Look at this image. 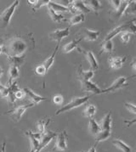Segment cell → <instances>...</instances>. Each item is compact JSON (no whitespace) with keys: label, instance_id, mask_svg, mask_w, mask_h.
Returning <instances> with one entry per match:
<instances>
[{"label":"cell","instance_id":"cell-1","mask_svg":"<svg viewBox=\"0 0 136 152\" xmlns=\"http://www.w3.org/2000/svg\"><path fill=\"white\" fill-rule=\"evenodd\" d=\"M28 48L27 43L24 39L20 37H15L7 41L5 44L3 45L4 53L7 56H22L25 55V52Z\"/></svg>","mask_w":136,"mask_h":152},{"label":"cell","instance_id":"cell-36","mask_svg":"<svg viewBox=\"0 0 136 152\" xmlns=\"http://www.w3.org/2000/svg\"><path fill=\"white\" fill-rule=\"evenodd\" d=\"M131 38V33L129 32H123L120 34V39L124 43H128Z\"/></svg>","mask_w":136,"mask_h":152},{"label":"cell","instance_id":"cell-29","mask_svg":"<svg viewBox=\"0 0 136 152\" xmlns=\"http://www.w3.org/2000/svg\"><path fill=\"white\" fill-rule=\"evenodd\" d=\"M112 145L116 146L118 149L121 150L123 152H131V148L126 143L120 140H115L112 141Z\"/></svg>","mask_w":136,"mask_h":152},{"label":"cell","instance_id":"cell-42","mask_svg":"<svg viewBox=\"0 0 136 152\" xmlns=\"http://www.w3.org/2000/svg\"><path fill=\"white\" fill-rule=\"evenodd\" d=\"M124 123L127 124L128 127H130V126H132L134 124H136V118L132 119V120H126V121H124Z\"/></svg>","mask_w":136,"mask_h":152},{"label":"cell","instance_id":"cell-3","mask_svg":"<svg viewBox=\"0 0 136 152\" xmlns=\"http://www.w3.org/2000/svg\"><path fill=\"white\" fill-rule=\"evenodd\" d=\"M90 99V96H84V97H78L72 99L70 102L68 104H67L66 105H63L61 109H59L56 112V115H60L61 113H64V112H67V111H69L71 110L75 109L77 107H79L81 105L86 104L88 99Z\"/></svg>","mask_w":136,"mask_h":152},{"label":"cell","instance_id":"cell-9","mask_svg":"<svg viewBox=\"0 0 136 152\" xmlns=\"http://www.w3.org/2000/svg\"><path fill=\"white\" fill-rule=\"evenodd\" d=\"M100 31H93L89 30L88 28H83L80 31V32L78 33V35L80 36L81 38L88 41V42H93V41H96L99 37Z\"/></svg>","mask_w":136,"mask_h":152},{"label":"cell","instance_id":"cell-17","mask_svg":"<svg viewBox=\"0 0 136 152\" xmlns=\"http://www.w3.org/2000/svg\"><path fill=\"white\" fill-rule=\"evenodd\" d=\"M94 76V71H83L82 66H79L78 70V80H85V81H91V79Z\"/></svg>","mask_w":136,"mask_h":152},{"label":"cell","instance_id":"cell-10","mask_svg":"<svg viewBox=\"0 0 136 152\" xmlns=\"http://www.w3.org/2000/svg\"><path fill=\"white\" fill-rule=\"evenodd\" d=\"M25 134L29 138L31 143V151L30 152H36L40 144V140L42 139L43 134L39 133H32L31 131H26Z\"/></svg>","mask_w":136,"mask_h":152},{"label":"cell","instance_id":"cell-39","mask_svg":"<svg viewBox=\"0 0 136 152\" xmlns=\"http://www.w3.org/2000/svg\"><path fill=\"white\" fill-rule=\"evenodd\" d=\"M63 101H64V99H63V96L61 94H56L53 97V102L56 104L61 105L63 103Z\"/></svg>","mask_w":136,"mask_h":152},{"label":"cell","instance_id":"cell-43","mask_svg":"<svg viewBox=\"0 0 136 152\" xmlns=\"http://www.w3.org/2000/svg\"><path fill=\"white\" fill-rule=\"evenodd\" d=\"M131 66L133 67V69L135 70V72H136V58L134 59V61H132V63H131Z\"/></svg>","mask_w":136,"mask_h":152},{"label":"cell","instance_id":"cell-47","mask_svg":"<svg viewBox=\"0 0 136 152\" xmlns=\"http://www.w3.org/2000/svg\"><path fill=\"white\" fill-rule=\"evenodd\" d=\"M2 53H4V49H3V46L0 44V55H1Z\"/></svg>","mask_w":136,"mask_h":152},{"label":"cell","instance_id":"cell-30","mask_svg":"<svg viewBox=\"0 0 136 152\" xmlns=\"http://www.w3.org/2000/svg\"><path fill=\"white\" fill-rule=\"evenodd\" d=\"M9 61L11 63V65L15 66L20 67L25 61V55L22 56H15V57H11V56H7Z\"/></svg>","mask_w":136,"mask_h":152},{"label":"cell","instance_id":"cell-44","mask_svg":"<svg viewBox=\"0 0 136 152\" xmlns=\"http://www.w3.org/2000/svg\"><path fill=\"white\" fill-rule=\"evenodd\" d=\"M5 145H6V142L5 141H4L3 142V144H2V147H1V149H2V152H5Z\"/></svg>","mask_w":136,"mask_h":152},{"label":"cell","instance_id":"cell-16","mask_svg":"<svg viewBox=\"0 0 136 152\" xmlns=\"http://www.w3.org/2000/svg\"><path fill=\"white\" fill-rule=\"evenodd\" d=\"M127 60V56L124 57H111L109 59V65L112 70H118L123 66Z\"/></svg>","mask_w":136,"mask_h":152},{"label":"cell","instance_id":"cell-22","mask_svg":"<svg viewBox=\"0 0 136 152\" xmlns=\"http://www.w3.org/2000/svg\"><path fill=\"white\" fill-rule=\"evenodd\" d=\"M88 130H89L90 134H92V135H94V137L101 131V128H100L99 124L94 120V118H90V119H89V122H88Z\"/></svg>","mask_w":136,"mask_h":152},{"label":"cell","instance_id":"cell-40","mask_svg":"<svg viewBox=\"0 0 136 152\" xmlns=\"http://www.w3.org/2000/svg\"><path fill=\"white\" fill-rule=\"evenodd\" d=\"M110 4L113 7V10H118V8H120V6L123 4V1L121 0H111L109 1Z\"/></svg>","mask_w":136,"mask_h":152},{"label":"cell","instance_id":"cell-32","mask_svg":"<svg viewBox=\"0 0 136 152\" xmlns=\"http://www.w3.org/2000/svg\"><path fill=\"white\" fill-rule=\"evenodd\" d=\"M111 131H102L101 130L94 138H95L96 143H99V142H102V141H105V140H108L111 137Z\"/></svg>","mask_w":136,"mask_h":152},{"label":"cell","instance_id":"cell-6","mask_svg":"<svg viewBox=\"0 0 136 152\" xmlns=\"http://www.w3.org/2000/svg\"><path fill=\"white\" fill-rule=\"evenodd\" d=\"M128 79H129L128 77H118V78H117V79L113 82V83L111 84V87L105 88L104 90H101L100 94H108V93H111V92H115L118 90V89H121V88H123L124 87H126V86L128 85V83H127Z\"/></svg>","mask_w":136,"mask_h":152},{"label":"cell","instance_id":"cell-13","mask_svg":"<svg viewBox=\"0 0 136 152\" xmlns=\"http://www.w3.org/2000/svg\"><path fill=\"white\" fill-rule=\"evenodd\" d=\"M81 88L82 90L85 92H89L94 94H100L101 89L95 83H92L91 81H85V80H81Z\"/></svg>","mask_w":136,"mask_h":152},{"label":"cell","instance_id":"cell-8","mask_svg":"<svg viewBox=\"0 0 136 152\" xmlns=\"http://www.w3.org/2000/svg\"><path fill=\"white\" fill-rule=\"evenodd\" d=\"M35 104H25V105H20L17 108H15V110H9L7 111L6 114L8 115H10L13 119L15 121V122H19L21 118V116H23V114L25 113V111L29 108L33 107Z\"/></svg>","mask_w":136,"mask_h":152},{"label":"cell","instance_id":"cell-45","mask_svg":"<svg viewBox=\"0 0 136 152\" xmlns=\"http://www.w3.org/2000/svg\"><path fill=\"white\" fill-rule=\"evenodd\" d=\"M88 152H97L96 151V148H95V145H93L88 151Z\"/></svg>","mask_w":136,"mask_h":152},{"label":"cell","instance_id":"cell-7","mask_svg":"<svg viewBox=\"0 0 136 152\" xmlns=\"http://www.w3.org/2000/svg\"><path fill=\"white\" fill-rule=\"evenodd\" d=\"M129 4V1H123L122 5L118 10H113L109 12V20L111 22H117L124 15L126 11V9Z\"/></svg>","mask_w":136,"mask_h":152},{"label":"cell","instance_id":"cell-28","mask_svg":"<svg viewBox=\"0 0 136 152\" xmlns=\"http://www.w3.org/2000/svg\"><path fill=\"white\" fill-rule=\"evenodd\" d=\"M113 43L111 40L108 41H103L101 43V51L100 54L102 53H106V54H111V52L113 51Z\"/></svg>","mask_w":136,"mask_h":152},{"label":"cell","instance_id":"cell-25","mask_svg":"<svg viewBox=\"0 0 136 152\" xmlns=\"http://www.w3.org/2000/svg\"><path fill=\"white\" fill-rule=\"evenodd\" d=\"M20 75V70L19 67L15 66H10V79L8 82V85H10L11 83H14V80L16 79Z\"/></svg>","mask_w":136,"mask_h":152},{"label":"cell","instance_id":"cell-31","mask_svg":"<svg viewBox=\"0 0 136 152\" xmlns=\"http://www.w3.org/2000/svg\"><path fill=\"white\" fill-rule=\"evenodd\" d=\"M96 110H97V109H96L95 105H94V104H88L85 110H83V115L88 117V118H89V119L90 118H94V116L96 113Z\"/></svg>","mask_w":136,"mask_h":152},{"label":"cell","instance_id":"cell-5","mask_svg":"<svg viewBox=\"0 0 136 152\" xmlns=\"http://www.w3.org/2000/svg\"><path fill=\"white\" fill-rule=\"evenodd\" d=\"M69 11L71 13L76 14L77 12H80V14H88L90 13V10L87 7L83 1H71L70 4L67 7Z\"/></svg>","mask_w":136,"mask_h":152},{"label":"cell","instance_id":"cell-38","mask_svg":"<svg viewBox=\"0 0 136 152\" xmlns=\"http://www.w3.org/2000/svg\"><path fill=\"white\" fill-rule=\"evenodd\" d=\"M124 106L128 109V110L129 112L136 115V105H135V104H133L131 103L126 102V103H124Z\"/></svg>","mask_w":136,"mask_h":152},{"label":"cell","instance_id":"cell-21","mask_svg":"<svg viewBox=\"0 0 136 152\" xmlns=\"http://www.w3.org/2000/svg\"><path fill=\"white\" fill-rule=\"evenodd\" d=\"M84 3H85L87 7L90 10H93L96 15L98 14L99 10H100L103 8L99 0H88V1H84Z\"/></svg>","mask_w":136,"mask_h":152},{"label":"cell","instance_id":"cell-18","mask_svg":"<svg viewBox=\"0 0 136 152\" xmlns=\"http://www.w3.org/2000/svg\"><path fill=\"white\" fill-rule=\"evenodd\" d=\"M99 126L102 131H111V111H109L103 117Z\"/></svg>","mask_w":136,"mask_h":152},{"label":"cell","instance_id":"cell-26","mask_svg":"<svg viewBox=\"0 0 136 152\" xmlns=\"http://www.w3.org/2000/svg\"><path fill=\"white\" fill-rule=\"evenodd\" d=\"M85 20V16L84 14H77L73 15L72 18L69 20V24L70 26H76V25L81 24L83 22H84Z\"/></svg>","mask_w":136,"mask_h":152},{"label":"cell","instance_id":"cell-15","mask_svg":"<svg viewBox=\"0 0 136 152\" xmlns=\"http://www.w3.org/2000/svg\"><path fill=\"white\" fill-rule=\"evenodd\" d=\"M23 90L25 91L26 96L28 98V99H29L31 102V104H39L40 102H42V101L47 100V98L42 97V96L38 95L37 94H35L33 91H31V89L28 88H25Z\"/></svg>","mask_w":136,"mask_h":152},{"label":"cell","instance_id":"cell-4","mask_svg":"<svg viewBox=\"0 0 136 152\" xmlns=\"http://www.w3.org/2000/svg\"><path fill=\"white\" fill-rule=\"evenodd\" d=\"M19 3L20 2L18 0L15 1L10 6H9L7 9H5V10L2 13V15H0V28H6L9 26L13 14L15 12V10H16V8L18 7Z\"/></svg>","mask_w":136,"mask_h":152},{"label":"cell","instance_id":"cell-37","mask_svg":"<svg viewBox=\"0 0 136 152\" xmlns=\"http://www.w3.org/2000/svg\"><path fill=\"white\" fill-rule=\"evenodd\" d=\"M47 70H46V68L43 66V65H39V66H37L36 67V69H35V72L37 73V75H39V76H44L46 73H47Z\"/></svg>","mask_w":136,"mask_h":152},{"label":"cell","instance_id":"cell-19","mask_svg":"<svg viewBox=\"0 0 136 152\" xmlns=\"http://www.w3.org/2000/svg\"><path fill=\"white\" fill-rule=\"evenodd\" d=\"M82 40H83V38L79 37V38H78V39H74V40H72V42L65 44V45L63 46V48H62L63 53L68 54V53L73 51L74 49H78V44H79V43H80Z\"/></svg>","mask_w":136,"mask_h":152},{"label":"cell","instance_id":"cell-20","mask_svg":"<svg viewBox=\"0 0 136 152\" xmlns=\"http://www.w3.org/2000/svg\"><path fill=\"white\" fill-rule=\"evenodd\" d=\"M85 55H86L87 60L89 63V66L91 67V70L94 72L97 71L99 69V64H98V61L96 60L93 52L92 51H87V52H85Z\"/></svg>","mask_w":136,"mask_h":152},{"label":"cell","instance_id":"cell-14","mask_svg":"<svg viewBox=\"0 0 136 152\" xmlns=\"http://www.w3.org/2000/svg\"><path fill=\"white\" fill-rule=\"evenodd\" d=\"M58 134L55 133V132H52V131H48L46 132L45 134H43L42 136V139L40 140V144H39V146L37 148V151L36 152H40L43 149H44L46 146L48 145L51 142V140H53L54 138L57 137Z\"/></svg>","mask_w":136,"mask_h":152},{"label":"cell","instance_id":"cell-2","mask_svg":"<svg viewBox=\"0 0 136 152\" xmlns=\"http://www.w3.org/2000/svg\"><path fill=\"white\" fill-rule=\"evenodd\" d=\"M136 18L131 20L128 22H125L124 24L120 25L117 27H115L105 36L103 41H108V40H111L113 37L117 36L118 34H121L123 32H129L131 34H135L136 33V25L135 22Z\"/></svg>","mask_w":136,"mask_h":152},{"label":"cell","instance_id":"cell-35","mask_svg":"<svg viewBox=\"0 0 136 152\" xmlns=\"http://www.w3.org/2000/svg\"><path fill=\"white\" fill-rule=\"evenodd\" d=\"M50 0H37V3L36 4L35 6L32 7V10H37L40 9L43 5H48L49 3H50Z\"/></svg>","mask_w":136,"mask_h":152},{"label":"cell","instance_id":"cell-48","mask_svg":"<svg viewBox=\"0 0 136 152\" xmlns=\"http://www.w3.org/2000/svg\"><path fill=\"white\" fill-rule=\"evenodd\" d=\"M3 73H4V72H3V69H2V67H1V66H0V77H1V76L3 75Z\"/></svg>","mask_w":136,"mask_h":152},{"label":"cell","instance_id":"cell-27","mask_svg":"<svg viewBox=\"0 0 136 152\" xmlns=\"http://www.w3.org/2000/svg\"><path fill=\"white\" fill-rule=\"evenodd\" d=\"M51 122L50 118L48 119H41L37 122V133L41 134H45V129L46 127L49 125V123Z\"/></svg>","mask_w":136,"mask_h":152},{"label":"cell","instance_id":"cell-11","mask_svg":"<svg viewBox=\"0 0 136 152\" xmlns=\"http://www.w3.org/2000/svg\"><path fill=\"white\" fill-rule=\"evenodd\" d=\"M70 35V29L69 27L64 28V29H58L56 30L55 31L51 32L50 34V38L53 41L57 42L58 44H61V42L62 40Z\"/></svg>","mask_w":136,"mask_h":152},{"label":"cell","instance_id":"cell-41","mask_svg":"<svg viewBox=\"0 0 136 152\" xmlns=\"http://www.w3.org/2000/svg\"><path fill=\"white\" fill-rule=\"evenodd\" d=\"M15 98H16L17 99H22L23 98L26 97V93L23 89H22V90H21V89H19L18 91L15 94Z\"/></svg>","mask_w":136,"mask_h":152},{"label":"cell","instance_id":"cell-12","mask_svg":"<svg viewBox=\"0 0 136 152\" xmlns=\"http://www.w3.org/2000/svg\"><path fill=\"white\" fill-rule=\"evenodd\" d=\"M55 149L60 151H64L67 149V134L66 131H62L57 135Z\"/></svg>","mask_w":136,"mask_h":152},{"label":"cell","instance_id":"cell-23","mask_svg":"<svg viewBox=\"0 0 136 152\" xmlns=\"http://www.w3.org/2000/svg\"><path fill=\"white\" fill-rule=\"evenodd\" d=\"M48 7L52 9L54 11H56V13L59 12H70L69 11V9L67 8V6H65L63 4H57V3H55L53 1H50L49 4H48Z\"/></svg>","mask_w":136,"mask_h":152},{"label":"cell","instance_id":"cell-34","mask_svg":"<svg viewBox=\"0 0 136 152\" xmlns=\"http://www.w3.org/2000/svg\"><path fill=\"white\" fill-rule=\"evenodd\" d=\"M124 15H136V1H129V4L126 9Z\"/></svg>","mask_w":136,"mask_h":152},{"label":"cell","instance_id":"cell-24","mask_svg":"<svg viewBox=\"0 0 136 152\" xmlns=\"http://www.w3.org/2000/svg\"><path fill=\"white\" fill-rule=\"evenodd\" d=\"M59 47H60V44H58V43H57L56 49H55V50H54V52L52 53V55H50V57H49V58H48V59H47V60L43 63V66L46 68V70H47V71H49V69H50V67L52 66V65L54 64V62H55V58H56V53H57V51H58V49H59Z\"/></svg>","mask_w":136,"mask_h":152},{"label":"cell","instance_id":"cell-46","mask_svg":"<svg viewBox=\"0 0 136 152\" xmlns=\"http://www.w3.org/2000/svg\"><path fill=\"white\" fill-rule=\"evenodd\" d=\"M5 88H6V87H4V86H3V85H2V84H1V83H0V92L3 91V90H4V89Z\"/></svg>","mask_w":136,"mask_h":152},{"label":"cell","instance_id":"cell-33","mask_svg":"<svg viewBox=\"0 0 136 152\" xmlns=\"http://www.w3.org/2000/svg\"><path fill=\"white\" fill-rule=\"evenodd\" d=\"M49 15H50V18L52 19V20L55 21V22H57V23H60V22H61L62 20H65L64 16L62 15L61 14L56 13V11H54L50 8H49Z\"/></svg>","mask_w":136,"mask_h":152}]
</instances>
